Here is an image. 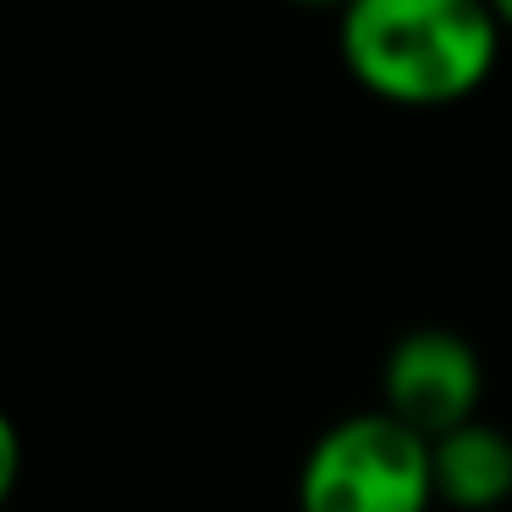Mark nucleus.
I'll list each match as a JSON object with an SVG mask.
<instances>
[{
    "instance_id": "nucleus-4",
    "label": "nucleus",
    "mask_w": 512,
    "mask_h": 512,
    "mask_svg": "<svg viewBox=\"0 0 512 512\" xmlns=\"http://www.w3.org/2000/svg\"><path fill=\"white\" fill-rule=\"evenodd\" d=\"M430 479L435 501L457 512H490L512 501V435L485 419L457 424L452 435L430 441Z\"/></svg>"
},
{
    "instance_id": "nucleus-5",
    "label": "nucleus",
    "mask_w": 512,
    "mask_h": 512,
    "mask_svg": "<svg viewBox=\"0 0 512 512\" xmlns=\"http://www.w3.org/2000/svg\"><path fill=\"white\" fill-rule=\"evenodd\" d=\"M17 474H23V435H17L12 413L0 408V507L12 501V490H17Z\"/></svg>"
},
{
    "instance_id": "nucleus-3",
    "label": "nucleus",
    "mask_w": 512,
    "mask_h": 512,
    "mask_svg": "<svg viewBox=\"0 0 512 512\" xmlns=\"http://www.w3.org/2000/svg\"><path fill=\"white\" fill-rule=\"evenodd\" d=\"M479 391H485V369L474 342L441 325L408 331L380 369V397H386L380 413H391L419 441H441L457 424L479 419Z\"/></svg>"
},
{
    "instance_id": "nucleus-2",
    "label": "nucleus",
    "mask_w": 512,
    "mask_h": 512,
    "mask_svg": "<svg viewBox=\"0 0 512 512\" xmlns=\"http://www.w3.org/2000/svg\"><path fill=\"white\" fill-rule=\"evenodd\" d=\"M430 441L391 413H347L309 446L298 512H430Z\"/></svg>"
},
{
    "instance_id": "nucleus-6",
    "label": "nucleus",
    "mask_w": 512,
    "mask_h": 512,
    "mask_svg": "<svg viewBox=\"0 0 512 512\" xmlns=\"http://www.w3.org/2000/svg\"><path fill=\"white\" fill-rule=\"evenodd\" d=\"M496 23H501V34L512 28V0H507V6H496Z\"/></svg>"
},
{
    "instance_id": "nucleus-1",
    "label": "nucleus",
    "mask_w": 512,
    "mask_h": 512,
    "mask_svg": "<svg viewBox=\"0 0 512 512\" xmlns=\"http://www.w3.org/2000/svg\"><path fill=\"white\" fill-rule=\"evenodd\" d=\"M501 23L474 0H358L342 12V61L386 105H457L496 72Z\"/></svg>"
}]
</instances>
